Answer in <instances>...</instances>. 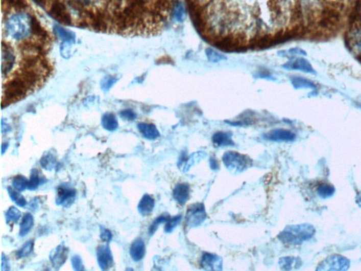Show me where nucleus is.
<instances>
[{"instance_id": "a878e982", "label": "nucleus", "mask_w": 361, "mask_h": 271, "mask_svg": "<svg viewBox=\"0 0 361 271\" xmlns=\"http://www.w3.org/2000/svg\"><path fill=\"white\" fill-rule=\"evenodd\" d=\"M103 127L107 131H115L118 128V123L115 115L112 113H106L102 118Z\"/></svg>"}, {"instance_id": "72a5a7b5", "label": "nucleus", "mask_w": 361, "mask_h": 271, "mask_svg": "<svg viewBox=\"0 0 361 271\" xmlns=\"http://www.w3.org/2000/svg\"><path fill=\"white\" fill-rule=\"evenodd\" d=\"M6 221L7 224L16 223L21 217V211L17 208L12 207L9 208L6 213Z\"/></svg>"}, {"instance_id": "f3484780", "label": "nucleus", "mask_w": 361, "mask_h": 271, "mask_svg": "<svg viewBox=\"0 0 361 271\" xmlns=\"http://www.w3.org/2000/svg\"><path fill=\"white\" fill-rule=\"evenodd\" d=\"M190 186L186 183H179L176 185L173 190V197L176 202L184 206L190 198Z\"/></svg>"}, {"instance_id": "9b49d317", "label": "nucleus", "mask_w": 361, "mask_h": 271, "mask_svg": "<svg viewBox=\"0 0 361 271\" xmlns=\"http://www.w3.org/2000/svg\"><path fill=\"white\" fill-rule=\"evenodd\" d=\"M282 66L288 70H295V71L302 72L306 74H316V71L310 63L302 57L292 59Z\"/></svg>"}, {"instance_id": "dca6fc26", "label": "nucleus", "mask_w": 361, "mask_h": 271, "mask_svg": "<svg viewBox=\"0 0 361 271\" xmlns=\"http://www.w3.org/2000/svg\"><path fill=\"white\" fill-rule=\"evenodd\" d=\"M264 138L272 142H293L296 139V135L290 130L277 129L267 133L264 135Z\"/></svg>"}, {"instance_id": "2eb2a0df", "label": "nucleus", "mask_w": 361, "mask_h": 271, "mask_svg": "<svg viewBox=\"0 0 361 271\" xmlns=\"http://www.w3.org/2000/svg\"><path fill=\"white\" fill-rule=\"evenodd\" d=\"M68 249L64 245H59L51 252V256H50V259H51L54 268L57 269V270L60 268L65 263L68 259Z\"/></svg>"}, {"instance_id": "49530a36", "label": "nucleus", "mask_w": 361, "mask_h": 271, "mask_svg": "<svg viewBox=\"0 0 361 271\" xmlns=\"http://www.w3.org/2000/svg\"><path fill=\"white\" fill-rule=\"evenodd\" d=\"M288 53L291 54H295V55H306V53H305V51H303V50H302L299 49V48H294V49H291L290 50V51H288Z\"/></svg>"}, {"instance_id": "de8ad7c7", "label": "nucleus", "mask_w": 361, "mask_h": 271, "mask_svg": "<svg viewBox=\"0 0 361 271\" xmlns=\"http://www.w3.org/2000/svg\"><path fill=\"white\" fill-rule=\"evenodd\" d=\"M2 259H3V261H2V270L4 271L5 270V267H6V270H9V265L8 263V261H7V258L5 257V255H3V257H2Z\"/></svg>"}, {"instance_id": "f257e3e1", "label": "nucleus", "mask_w": 361, "mask_h": 271, "mask_svg": "<svg viewBox=\"0 0 361 271\" xmlns=\"http://www.w3.org/2000/svg\"><path fill=\"white\" fill-rule=\"evenodd\" d=\"M315 233L316 230L310 224H296L285 228L279 233L278 238L284 244L299 245L310 239Z\"/></svg>"}, {"instance_id": "a18cd8bd", "label": "nucleus", "mask_w": 361, "mask_h": 271, "mask_svg": "<svg viewBox=\"0 0 361 271\" xmlns=\"http://www.w3.org/2000/svg\"><path fill=\"white\" fill-rule=\"evenodd\" d=\"M210 163V168L211 169H212V170H216L219 169V163H218V161H216L215 157H211Z\"/></svg>"}, {"instance_id": "7c9ffc66", "label": "nucleus", "mask_w": 361, "mask_h": 271, "mask_svg": "<svg viewBox=\"0 0 361 271\" xmlns=\"http://www.w3.org/2000/svg\"><path fill=\"white\" fill-rule=\"evenodd\" d=\"M55 30L57 36L64 40V42L73 43L75 41V35L71 31H67L58 26H55Z\"/></svg>"}, {"instance_id": "e433bc0d", "label": "nucleus", "mask_w": 361, "mask_h": 271, "mask_svg": "<svg viewBox=\"0 0 361 271\" xmlns=\"http://www.w3.org/2000/svg\"><path fill=\"white\" fill-rule=\"evenodd\" d=\"M181 219H182V216L181 215H176V216L173 217V218H170L168 221L166 222L165 226H164V231L166 233H171L175 230V228L179 225L181 221Z\"/></svg>"}, {"instance_id": "39448f33", "label": "nucleus", "mask_w": 361, "mask_h": 271, "mask_svg": "<svg viewBox=\"0 0 361 271\" xmlns=\"http://www.w3.org/2000/svg\"><path fill=\"white\" fill-rule=\"evenodd\" d=\"M345 43L356 58L361 57V23L349 25L346 33Z\"/></svg>"}, {"instance_id": "473e14b6", "label": "nucleus", "mask_w": 361, "mask_h": 271, "mask_svg": "<svg viewBox=\"0 0 361 271\" xmlns=\"http://www.w3.org/2000/svg\"><path fill=\"white\" fill-rule=\"evenodd\" d=\"M205 54H206L207 59H208L210 62L218 63L221 62V61L227 60V59L225 55H222V54L212 49V48H207V49L205 50Z\"/></svg>"}, {"instance_id": "b1692460", "label": "nucleus", "mask_w": 361, "mask_h": 271, "mask_svg": "<svg viewBox=\"0 0 361 271\" xmlns=\"http://www.w3.org/2000/svg\"><path fill=\"white\" fill-rule=\"evenodd\" d=\"M279 264L283 270H290L299 268L302 265L301 259L293 257H282L279 259Z\"/></svg>"}, {"instance_id": "1a4fd4ad", "label": "nucleus", "mask_w": 361, "mask_h": 271, "mask_svg": "<svg viewBox=\"0 0 361 271\" xmlns=\"http://www.w3.org/2000/svg\"><path fill=\"white\" fill-rule=\"evenodd\" d=\"M42 40L34 41V40H24L18 46L20 51L26 55H38V56H43L45 55L47 49L44 44L42 43Z\"/></svg>"}, {"instance_id": "8fccbe9b", "label": "nucleus", "mask_w": 361, "mask_h": 271, "mask_svg": "<svg viewBox=\"0 0 361 271\" xmlns=\"http://www.w3.org/2000/svg\"><path fill=\"white\" fill-rule=\"evenodd\" d=\"M35 1L41 5H44V3H45V0H35Z\"/></svg>"}, {"instance_id": "412c9836", "label": "nucleus", "mask_w": 361, "mask_h": 271, "mask_svg": "<svg viewBox=\"0 0 361 271\" xmlns=\"http://www.w3.org/2000/svg\"><path fill=\"white\" fill-rule=\"evenodd\" d=\"M155 200L148 194H145L142 196L138 206V212L142 216H147L153 212L155 207Z\"/></svg>"}, {"instance_id": "09e8293b", "label": "nucleus", "mask_w": 361, "mask_h": 271, "mask_svg": "<svg viewBox=\"0 0 361 271\" xmlns=\"http://www.w3.org/2000/svg\"><path fill=\"white\" fill-rule=\"evenodd\" d=\"M9 147V143H4L3 146H2V154H3L6 152L7 148Z\"/></svg>"}, {"instance_id": "ddd939ff", "label": "nucleus", "mask_w": 361, "mask_h": 271, "mask_svg": "<svg viewBox=\"0 0 361 271\" xmlns=\"http://www.w3.org/2000/svg\"><path fill=\"white\" fill-rule=\"evenodd\" d=\"M97 260L98 264L103 270H108L113 265L112 251L108 245H103L97 249Z\"/></svg>"}, {"instance_id": "37998d69", "label": "nucleus", "mask_w": 361, "mask_h": 271, "mask_svg": "<svg viewBox=\"0 0 361 271\" xmlns=\"http://www.w3.org/2000/svg\"><path fill=\"white\" fill-rule=\"evenodd\" d=\"M120 116L124 120L133 121L136 118L137 115L131 109H125V110L122 111L121 113H120Z\"/></svg>"}, {"instance_id": "423d86ee", "label": "nucleus", "mask_w": 361, "mask_h": 271, "mask_svg": "<svg viewBox=\"0 0 361 271\" xmlns=\"http://www.w3.org/2000/svg\"><path fill=\"white\" fill-rule=\"evenodd\" d=\"M206 218L207 212L204 204L197 203L192 204L188 208L185 220L188 228H196L201 225Z\"/></svg>"}, {"instance_id": "a211bd4d", "label": "nucleus", "mask_w": 361, "mask_h": 271, "mask_svg": "<svg viewBox=\"0 0 361 271\" xmlns=\"http://www.w3.org/2000/svg\"><path fill=\"white\" fill-rule=\"evenodd\" d=\"M212 142L218 147H227L234 146L232 140V134L230 132L225 131H218L212 136Z\"/></svg>"}, {"instance_id": "ea45409f", "label": "nucleus", "mask_w": 361, "mask_h": 271, "mask_svg": "<svg viewBox=\"0 0 361 271\" xmlns=\"http://www.w3.org/2000/svg\"><path fill=\"white\" fill-rule=\"evenodd\" d=\"M9 7L18 9H23L28 7L26 0H3V3Z\"/></svg>"}, {"instance_id": "0eeeda50", "label": "nucleus", "mask_w": 361, "mask_h": 271, "mask_svg": "<svg viewBox=\"0 0 361 271\" xmlns=\"http://www.w3.org/2000/svg\"><path fill=\"white\" fill-rule=\"evenodd\" d=\"M48 12L60 24L66 26H71L73 23L71 14L65 5L60 0H53Z\"/></svg>"}, {"instance_id": "58836bf2", "label": "nucleus", "mask_w": 361, "mask_h": 271, "mask_svg": "<svg viewBox=\"0 0 361 271\" xmlns=\"http://www.w3.org/2000/svg\"><path fill=\"white\" fill-rule=\"evenodd\" d=\"M334 192L335 189L332 186L326 185V184L320 185L318 189V194L320 195V197L323 198L330 197L334 194Z\"/></svg>"}, {"instance_id": "f8f14e48", "label": "nucleus", "mask_w": 361, "mask_h": 271, "mask_svg": "<svg viewBox=\"0 0 361 271\" xmlns=\"http://www.w3.org/2000/svg\"><path fill=\"white\" fill-rule=\"evenodd\" d=\"M201 265L206 270H222L223 261L222 258L216 254L205 252L202 256Z\"/></svg>"}, {"instance_id": "4be33fe9", "label": "nucleus", "mask_w": 361, "mask_h": 271, "mask_svg": "<svg viewBox=\"0 0 361 271\" xmlns=\"http://www.w3.org/2000/svg\"><path fill=\"white\" fill-rule=\"evenodd\" d=\"M131 257L133 261H139L146 254L145 242L141 239H137L131 244L130 247Z\"/></svg>"}, {"instance_id": "7ed1b4c3", "label": "nucleus", "mask_w": 361, "mask_h": 271, "mask_svg": "<svg viewBox=\"0 0 361 271\" xmlns=\"http://www.w3.org/2000/svg\"><path fill=\"white\" fill-rule=\"evenodd\" d=\"M7 29L16 40L27 38L31 33V16L23 13L12 15L7 22Z\"/></svg>"}, {"instance_id": "6ab92c4d", "label": "nucleus", "mask_w": 361, "mask_h": 271, "mask_svg": "<svg viewBox=\"0 0 361 271\" xmlns=\"http://www.w3.org/2000/svg\"><path fill=\"white\" fill-rule=\"evenodd\" d=\"M31 16V33L33 36L38 37L39 40L46 42L50 38L49 33L44 29L35 16Z\"/></svg>"}, {"instance_id": "4c0bfd02", "label": "nucleus", "mask_w": 361, "mask_h": 271, "mask_svg": "<svg viewBox=\"0 0 361 271\" xmlns=\"http://www.w3.org/2000/svg\"><path fill=\"white\" fill-rule=\"evenodd\" d=\"M33 247H34V242L33 241H29L26 243L17 252L18 259L29 257L30 254L32 253Z\"/></svg>"}, {"instance_id": "c9c22d12", "label": "nucleus", "mask_w": 361, "mask_h": 271, "mask_svg": "<svg viewBox=\"0 0 361 271\" xmlns=\"http://www.w3.org/2000/svg\"><path fill=\"white\" fill-rule=\"evenodd\" d=\"M29 180L23 175L16 176L12 180V186L16 190L23 192L27 189Z\"/></svg>"}, {"instance_id": "aec40b11", "label": "nucleus", "mask_w": 361, "mask_h": 271, "mask_svg": "<svg viewBox=\"0 0 361 271\" xmlns=\"http://www.w3.org/2000/svg\"><path fill=\"white\" fill-rule=\"evenodd\" d=\"M138 128L142 137L148 140H155L160 137V133L155 124L140 123L138 124Z\"/></svg>"}, {"instance_id": "f03ea898", "label": "nucleus", "mask_w": 361, "mask_h": 271, "mask_svg": "<svg viewBox=\"0 0 361 271\" xmlns=\"http://www.w3.org/2000/svg\"><path fill=\"white\" fill-rule=\"evenodd\" d=\"M32 92L27 83L17 76L14 75L3 86V97L2 102L3 108L10 104L16 103L25 98L30 92Z\"/></svg>"}, {"instance_id": "c756f323", "label": "nucleus", "mask_w": 361, "mask_h": 271, "mask_svg": "<svg viewBox=\"0 0 361 271\" xmlns=\"http://www.w3.org/2000/svg\"><path fill=\"white\" fill-rule=\"evenodd\" d=\"M7 191H8L11 199H12L13 201H14L15 204H16L18 207L22 208L27 206V200L20 194L19 191L16 190L14 187L12 188V187H11L7 188Z\"/></svg>"}, {"instance_id": "79ce46f5", "label": "nucleus", "mask_w": 361, "mask_h": 271, "mask_svg": "<svg viewBox=\"0 0 361 271\" xmlns=\"http://www.w3.org/2000/svg\"><path fill=\"white\" fill-rule=\"evenodd\" d=\"M71 263L74 270L76 271L84 270L82 260H81L79 256L75 255L74 257H72Z\"/></svg>"}, {"instance_id": "f704fd0d", "label": "nucleus", "mask_w": 361, "mask_h": 271, "mask_svg": "<svg viewBox=\"0 0 361 271\" xmlns=\"http://www.w3.org/2000/svg\"><path fill=\"white\" fill-rule=\"evenodd\" d=\"M170 218V215L165 213V214L161 215L158 218H157L154 220V222L152 223L151 227L149 228L148 230V234L149 235L153 236L158 229L159 225L160 224L164 223V222H166Z\"/></svg>"}, {"instance_id": "bb28decb", "label": "nucleus", "mask_w": 361, "mask_h": 271, "mask_svg": "<svg viewBox=\"0 0 361 271\" xmlns=\"http://www.w3.org/2000/svg\"><path fill=\"white\" fill-rule=\"evenodd\" d=\"M292 85L296 89H315L316 85L310 80L305 78L294 77L291 79Z\"/></svg>"}, {"instance_id": "a19ab883", "label": "nucleus", "mask_w": 361, "mask_h": 271, "mask_svg": "<svg viewBox=\"0 0 361 271\" xmlns=\"http://www.w3.org/2000/svg\"><path fill=\"white\" fill-rule=\"evenodd\" d=\"M117 78L115 77H107L105 78V79H104L103 83H102V89L105 92H107L114 86V83L117 81Z\"/></svg>"}, {"instance_id": "c85d7f7f", "label": "nucleus", "mask_w": 361, "mask_h": 271, "mask_svg": "<svg viewBox=\"0 0 361 271\" xmlns=\"http://www.w3.org/2000/svg\"><path fill=\"white\" fill-rule=\"evenodd\" d=\"M172 17L178 23H183L186 17V12L182 3H177L172 10Z\"/></svg>"}, {"instance_id": "9d476101", "label": "nucleus", "mask_w": 361, "mask_h": 271, "mask_svg": "<svg viewBox=\"0 0 361 271\" xmlns=\"http://www.w3.org/2000/svg\"><path fill=\"white\" fill-rule=\"evenodd\" d=\"M3 77L7 75L11 72L12 68L14 67L16 57H15L14 51L13 50L12 46L8 42L3 41Z\"/></svg>"}, {"instance_id": "cd10ccee", "label": "nucleus", "mask_w": 361, "mask_h": 271, "mask_svg": "<svg viewBox=\"0 0 361 271\" xmlns=\"http://www.w3.org/2000/svg\"><path fill=\"white\" fill-rule=\"evenodd\" d=\"M40 165L44 170L51 171L57 166V161L56 157L53 153H44L43 156L40 161Z\"/></svg>"}, {"instance_id": "393cba45", "label": "nucleus", "mask_w": 361, "mask_h": 271, "mask_svg": "<svg viewBox=\"0 0 361 271\" xmlns=\"http://www.w3.org/2000/svg\"><path fill=\"white\" fill-rule=\"evenodd\" d=\"M33 224H34V219H33V215L31 213H26L22 218L21 224H20V236L24 237V236L28 235L32 229Z\"/></svg>"}, {"instance_id": "5701e85b", "label": "nucleus", "mask_w": 361, "mask_h": 271, "mask_svg": "<svg viewBox=\"0 0 361 271\" xmlns=\"http://www.w3.org/2000/svg\"><path fill=\"white\" fill-rule=\"evenodd\" d=\"M206 157L207 153L205 152L199 151L192 153L190 156L187 157L186 161H185L183 170H184V172H188L194 165L199 164Z\"/></svg>"}, {"instance_id": "c03bdc74", "label": "nucleus", "mask_w": 361, "mask_h": 271, "mask_svg": "<svg viewBox=\"0 0 361 271\" xmlns=\"http://www.w3.org/2000/svg\"><path fill=\"white\" fill-rule=\"evenodd\" d=\"M101 238L103 242H110L112 239V234L110 230L103 229L101 232Z\"/></svg>"}, {"instance_id": "4468645a", "label": "nucleus", "mask_w": 361, "mask_h": 271, "mask_svg": "<svg viewBox=\"0 0 361 271\" xmlns=\"http://www.w3.org/2000/svg\"><path fill=\"white\" fill-rule=\"evenodd\" d=\"M76 194L77 192L75 189L65 187H59L57 190L56 204L57 205L68 208L73 204Z\"/></svg>"}, {"instance_id": "20e7f679", "label": "nucleus", "mask_w": 361, "mask_h": 271, "mask_svg": "<svg viewBox=\"0 0 361 271\" xmlns=\"http://www.w3.org/2000/svg\"><path fill=\"white\" fill-rule=\"evenodd\" d=\"M222 161L227 170L235 174L242 173L253 164L249 156L236 151L226 152L222 156Z\"/></svg>"}, {"instance_id": "6e6552de", "label": "nucleus", "mask_w": 361, "mask_h": 271, "mask_svg": "<svg viewBox=\"0 0 361 271\" xmlns=\"http://www.w3.org/2000/svg\"><path fill=\"white\" fill-rule=\"evenodd\" d=\"M350 262L347 258L340 255L329 256L320 263L317 270H346L349 268Z\"/></svg>"}, {"instance_id": "2f4dec72", "label": "nucleus", "mask_w": 361, "mask_h": 271, "mask_svg": "<svg viewBox=\"0 0 361 271\" xmlns=\"http://www.w3.org/2000/svg\"><path fill=\"white\" fill-rule=\"evenodd\" d=\"M42 178L40 177L38 170L33 169L32 172H31L29 183H28L27 189L31 191L36 190V189L38 188L39 186L42 185Z\"/></svg>"}]
</instances>
